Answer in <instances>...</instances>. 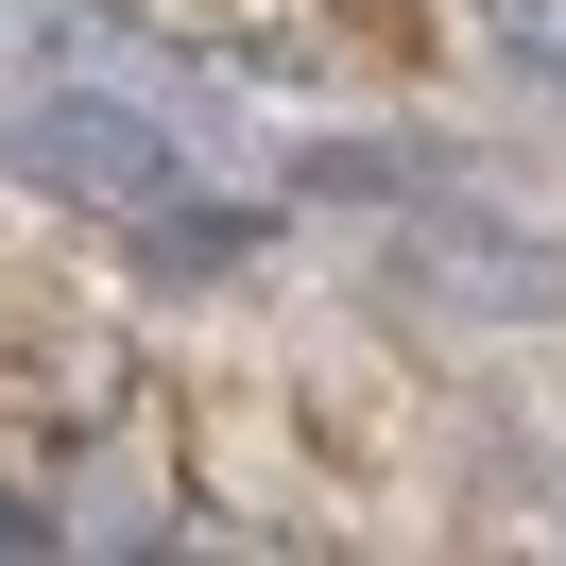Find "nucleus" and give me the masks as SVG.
Masks as SVG:
<instances>
[{
	"label": "nucleus",
	"instance_id": "nucleus-3",
	"mask_svg": "<svg viewBox=\"0 0 566 566\" xmlns=\"http://www.w3.org/2000/svg\"><path fill=\"white\" fill-rule=\"evenodd\" d=\"M497 35H515V52H532V70H549V86H566V0H497Z\"/></svg>",
	"mask_w": 566,
	"mask_h": 566
},
{
	"label": "nucleus",
	"instance_id": "nucleus-1",
	"mask_svg": "<svg viewBox=\"0 0 566 566\" xmlns=\"http://www.w3.org/2000/svg\"><path fill=\"white\" fill-rule=\"evenodd\" d=\"M0 172L138 223V207H172V189H189V155H172V120H138V104H120V70H104V86H35V104H0Z\"/></svg>",
	"mask_w": 566,
	"mask_h": 566
},
{
	"label": "nucleus",
	"instance_id": "nucleus-2",
	"mask_svg": "<svg viewBox=\"0 0 566 566\" xmlns=\"http://www.w3.org/2000/svg\"><path fill=\"white\" fill-rule=\"evenodd\" d=\"M0 70H155V52L104 0H0Z\"/></svg>",
	"mask_w": 566,
	"mask_h": 566
},
{
	"label": "nucleus",
	"instance_id": "nucleus-4",
	"mask_svg": "<svg viewBox=\"0 0 566 566\" xmlns=\"http://www.w3.org/2000/svg\"><path fill=\"white\" fill-rule=\"evenodd\" d=\"M35 549H52V515H35L18 481H0V566H35Z\"/></svg>",
	"mask_w": 566,
	"mask_h": 566
}]
</instances>
